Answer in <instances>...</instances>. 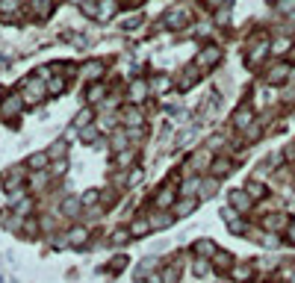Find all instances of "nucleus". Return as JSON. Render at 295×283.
I'll return each instance as SVG.
<instances>
[{"label":"nucleus","instance_id":"obj_35","mask_svg":"<svg viewBox=\"0 0 295 283\" xmlns=\"http://www.w3.org/2000/svg\"><path fill=\"white\" fill-rule=\"evenodd\" d=\"M51 153H53V156H56V153H65V145H53Z\"/></svg>","mask_w":295,"mask_h":283},{"label":"nucleus","instance_id":"obj_24","mask_svg":"<svg viewBox=\"0 0 295 283\" xmlns=\"http://www.w3.org/2000/svg\"><path fill=\"white\" fill-rule=\"evenodd\" d=\"M148 227H151V221H136V224H133V227H130V233H145V230H148Z\"/></svg>","mask_w":295,"mask_h":283},{"label":"nucleus","instance_id":"obj_22","mask_svg":"<svg viewBox=\"0 0 295 283\" xmlns=\"http://www.w3.org/2000/svg\"><path fill=\"white\" fill-rule=\"evenodd\" d=\"M101 62H92V65H86V77H92V80H95V77H98V74H101Z\"/></svg>","mask_w":295,"mask_h":283},{"label":"nucleus","instance_id":"obj_28","mask_svg":"<svg viewBox=\"0 0 295 283\" xmlns=\"http://www.w3.org/2000/svg\"><path fill=\"white\" fill-rule=\"evenodd\" d=\"M222 171H230V163H227V159H219V163H216V174H222Z\"/></svg>","mask_w":295,"mask_h":283},{"label":"nucleus","instance_id":"obj_13","mask_svg":"<svg viewBox=\"0 0 295 283\" xmlns=\"http://www.w3.org/2000/svg\"><path fill=\"white\" fill-rule=\"evenodd\" d=\"M45 166H48V153H35V156H30V168L41 171Z\"/></svg>","mask_w":295,"mask_h":283},{"label":"nucleus","instance_id":"obj_33","mask_svg":"<svg viewBox=\"0 0 295 283\" xmlns=\"http://www.w3.org/2000/svg\"><path fill=\"white\" fill-rule=\"evenodd\" d=\"M207 271H209L207 263H195V274H207Z\"/></svg>","mask_w":295,"mask_h":283},{"label":"nucleus","instance_id":"obj_5","mask_svg":"<svg viewBox=\"0 0 295 283\" xmlns=\"http://www.w3.org/2000/svg\"><path fill=\"white\" fill-rule=\"evenodd\" d=\"M183 21H186V9H172L165 15V24L168 27H183Z\"/></svg>","mask_w":295,"mask_h":283},{"label":"nucleus","instance_id":"obj_7","mask_svg":"<svg viewBox=\"0 0 295 283\" xmlns=\"http://www.w3.org/2000/svg\"><path fill=\"white\" fill-rule=\"evenodd\" d=\"M222 218H225L227 224H230V230H233V233H242V230H245V224L239 221V218H236V213H233V210H227V213H222Z\"/></svg>","mask_w":295,"mask_h":283},{"label":"nucleus","instance_id":"obj_9","mask_svg":"<svg viewBox=\"0 0 295 283\" xmlns=\"http://www.w3.org/2000/svg\"><path fill=\"white\" fill-rule=\"evenodd\" d=\"M21 103H24V98H6L3 100V115H15L18 109H21Z\"/></svg>","mask_w":295,"mask_h":283},{"label":"nucleus","instance_id":"obj_25","mask_svg":"<svg viewBox=\"0 0 295 283\" xmlns=\"http://www.w3.org/2000/svg\"><path fill=\"white\" fill-rule=\"evenodd\" d=\"M248 195H251V198H263V195H266V192H263V186L251 183V186H248Z\"/></svg>","mask_w":295,"mask_h":283},{"label":"nucleus","instance_id":"obj_29","mask_svg":"<svg viewBox=\"0 0 295 283\" xmlns=\"http://www.w3.org/2000/svg\"><path fill=\"white\" fill-rule=\"evenodd\" d=\"M216 266H230V257L227 254H216Z\"/></svg>","mask_w":295,"mask_h":283},{"label":"nucleus","instance_id":"obj_12","mask_svg":"<svg viewBox=\"0 0 295 283\" xmlns=\"http://www.w3.org/2000/svg\"><path fill=\"white\" fill-rule=\"evenodd\" d=\"M192 210H195V198H186L177 204V216H189Z\"/></svg>","mask_w":295,"mask_h":283},{"label":"nucleus","instance_id":"obj_21","mask_svg":"<svg viewBox=\"0 0 295 283\" xmlns=\"http://www.w3.org/2000/svg\"><path fill=\"white\" fill-rule=\"evenodd\" d=\"M233 277H236V280H248V277H251V268L248 266H236L233 268Z\"/></svg>","mask_w":295,"mask_h":283},{"label":"nucleus","instance_id":"obj_27","mask_svg":"<svg viewBox=\"0 0 295 283\" xmlns=\"http://www.w3.org/2000/svg\"><path fill=\"white\" fill-rule=\"evenodd\" d=\"M15 6H18V0H3V15H9V12H15Z\"/></svg>","mask_w":295,"mask_h":283},{"label":"nucleus","instance_id":"obj_23","mask_svg":"<svg viewBox=\"0 0 295 283\" xmlns=\"http://www.w3.org/2000/svg\"><path fill=\"white\" fill-rule=\"evenodd\" d=\"M272 50H275V53H286V50H289V38H278Z\"/></svg>","mask_w":295,"mask_h":283},{"label":"nucleus","instance_id":"obj_32","mask_svg":"<svg viewBox=\"0 0 295 283\" xmlns=\"http://www.w3.org/2000/svg\"><path fill=\"white\" fill-rule=\"evenodd\" d=\"M154 89H156V92H162V89H168V80H165V77H159V80H156V83H154Z\"/></svg>","mask_w":295,"mask_h":283},{"label":"nucleus","instance_id":"obj_18","mask_svg":"<svg viewBox=\"0 0 295 283\" xmlns=\"http://www.w3.org/2000/svg\"><path fill=\"white\" fill-rule=\"evenodd\" d=\"M286 224V218L283 216H269L266 218V227H272V230H278V227H283Z\"/></svg>","mask_w":295,"mask_h":283},{"label":"nucleus","instance_id":"obj_8","mask_svg":"<svg viewBox=\"0 0 295 283\" xmlns=\"http://www.w3.org/2000/svg\"><path fill=\"white\" fill-rule=\"evenodd\" d=\"M115 9H118V3L115 0H101V9H98V18L106 21L109 15H115Z\"/></svg>","mask_w":295,"mask_h":283},{"label":"nucleus","instance_id":"obj_11","mask_svg":"<svg viewBox=\"0 0 295 283\" xmlns=\"http://www.w3.org/2000/svg\"><path fill=\"white\" fill-rule=\"evenodd\" d=\"M177 277H180V268H177V266H168L165 271H162L159 283H177Z\"/></svg>","mask_w":295,"mask_h":283},{"label":"nucleus","instance_id":"obj_2","mask_svg":"<svg viewBox=\"0 0 295 283\" xmlns=\"http://www.w3.org/2000/svg\"><path fill=\"white\" fill-rule=\"evenodd\" d=\"M41 98H45V89H41V83L30 77V80L24 83V100H27V103H35V100H41Z\"/></svg>","mask_w":295,"mask_h":283},{"label":"nucleus","instance_id":"obj_10","mask_svg":"<svg viewBox=\"0 0 295 283\" xmlns=\"http://www.w3.org/2000/svg\"><path fill=\"white\" fill-rule=\"evenodd\" d=\"M30 6H33V12H38V18H48V12H51L48 0H30Z\"/></svg>","mask_w":295,"mask_h":283},{"label":"nucleus","instance_id":"obj_20","mask_svg":"<svg viewBox=\"0 0 295 283\" xmlns=\"http://www.w3.org/2000/svg\"><path fill=\"white\" fill-rule=\"evenodd\" d=\"M77 210H80V200H77V198L65 200V216H77Z\"/></svg>","mask_w":295,"mask_h":283},{"label":"nucleus","instance_id":"obj_34","mask_svg":"<svg viewBox=\"0 0 295 283\" xmlns=\"http://www.w3.org/2000/svg\"><path fill=\"white\" fill-rule=\"evenodd\" d=\"M263 245H269V248H275V245H278V239H275V236H266V239H263Z\"/></svg>","mask_w":295,"mask_h":283},{"label":"nucleus","instance_id":"obj_1","mask_svg":"<svg viewBox=\"0 0 295 283\" xmlns=\"http://www.w3.org/2000/svg\"><path fill=\"white\" fill-rule=\"evenodd\" d=\"M219 59H222V48H216V45H209V48H204L198 53V65L201 68H213Z\"/></svg>","mask_w":295,"mask_h":283},{"label":"nucleus","instance_id":"obj_19","mask_svg":"<svg viewBox=\"0 0 295 283\" xmlns=\"http://www.w3.org/2000/svg\"><path fill=\"white\" fill-rule=\"evenodd\" d=\"M172 216H151V227H168Z\"/></svg>","mask_w":295,"mask_h":283},{"label":"nucleus","instance_id":"obj_17","mask_svg":"<svg viewBox=\"0 0 295 283\" xmlns=\"http://www.w3.org/2000/svg\"><path fill=\"white\" fill-rule=\"evenodd\" d=\"M124 121H127V124H133V127H139V124H142V115L136 112V109H127V112H124Z\"/></svg>","mask_w":295,"mask_h":283},{"label":"nucleus","instance_id":"obj_36","mask_svg":"<svg viewBox=\"0 0 295 283\" xmlns=\"http://www.w3.org/2000/svg\"><path fill=\"white\" fill-rule=\"evenodd\" d=\"M289 239H292V242H295V221H292V224H289Z\"/></svg>","mask_w":295,"mask_h":283},{"label":"nucleus","instance_id":"obj_4","mask_svg":"<svg viewBox=\"0 0 295 283\" xmlns=\"http://www.w3.org/2000/svg\"><path fill=\"white\" fill-rule=\"evenodd\" d=\"M195 254H198L201 260H207V257H216L219 251H216V245H213V242H207V239H204V242H195Z\"/></svg>","mask_w":295,"mask_h":283},{"label":"nucleus","instance_id":"obj_31","mask_svg":"<svg viewBox=\"0 0 295 283\" xmlns=\"http://www.w3.org/2000/svg\"><path fill=\"white\" fill-rule=\"evenodd\" d=\"M65 89V80H51V92H62Z\"/></svg>","mask_w":295,"mask_h":283},{"label":"nucleus","instance_id":"obj_30","mask_svg":"<svg viewBox=\"0 0 295 283\" xmlns=\"http://www.w3.org/2000/svg\"><path fill=\"white\" fill-rule=\"evenodd\" d=\"M278 9H280V12H292V9H295V0H283Z\"/></svg>","mask_w":295,"mask_h":283},{"label":"nucleus","instance_id":"obj_3","mask_svg":"<svg viewBox=\"0 0 295 283\" xmlns=\"http://www.w3.org/2000/svg\"><path fill=\"white\" fill-rule=\"evenodd\" d=\"M251 195H248V192H239V189H236V192H230V204H233V210H239V213H248V210H251Z\"/></svg>","mask_w":295,"mask_h":283},{"label":"nucleus","instance_id":"obj_26","mask_svg":"<svg viewBox=\"0 0 295 283\" xmlns=\"http://www.w3.org/2000/svg\"><path fill=\"white\" fill-rule=\"evenodd\" d=\"M145 98V83H133V100Z\"/></svg>","mask_w":295,"mask_h":283},{"label":"nucleus","instance_id":"obj_15","mask_svg":"<svg viewBox=\"0 0 295 283\" xmlns=\"http://www.w3.org/2000/svg\"><path fill=\"white\" fill-rule=\"evenodd\" d=\"M172 198H174L172 186H165V192H159V195H156V204H159V207H165V204H172Z\"/></svg>","mask_w":295,"mask_h":283},{"label":"nucleus","instance_id":"obj_6","mask_svg":"<svg viewBox=\"0 0 295 283\" xmlns=\"http://www.w3.org/2000/svg\"><path fill=\"white\" fill-rule=\"evenodd\" d=\"M289 77V68L286 65H275L272 71H269V83H283Z\"/></svg>","mask_w":295,"mask_h":283},{"label":"nucleus","instance_id":"obj_14","mask_svg":"<svg viewBox=\"0 0 295 283\" xmlns=\"http://www.w3.org/2000/svg\"><path fill=\"white\" fill-rule=\"evenodd\" d=\"M251 124V109H239L236 112V127H248Z\"/></svg>","mask_w":295,"mask_h":283},{"label":"nucleus","instance_id":"obj_16","mask_svg":"<svg viewBox=\"0 0 295 283\" xmlns=\"http://www.w3.org/2000/svg\"><path fill=\"white\" fill-rule=\"evenodd\" d=\"M71 239H68V242H71V245H83V242H86V230H80V227H77V230H71Z\"/></svg>","mask_w":295,"mask_h":283}]
</instances>
